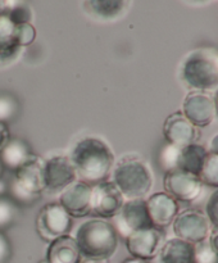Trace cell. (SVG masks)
Here are the masks:
<instances>
[{
    "mask_svg": "<svg viewBox=\"0 0 218 263\" xmlns=\"http://www.w3.org/2000/svg\"><path fill=\"white\" fill-rule=\"evenodd\" d=\"M73 239L84 258L107 261L118 248V234L114 226L103 218L82 222Z\"/></svg>",
    "mask_w": 218,
    "mask_h": 263,
    "instance_id": "obj_3",
    "label": "cell"
},
{
    "mask_svg": "<svg viewBox=\"0 0 218 263\" xmlns=\"http://www.w3.org/2000/svg\"><path fill=\"white\" fill-rule=\"evenodd\" d=\"M205 216L209 220L213 230H218V192L214 190L209 197L205 207Z\"/></svg>",
    "mask_w": 218,
    "mask_h": 263,
    "instance_id": "obj_29",
    "label": "cell"
},
{
    "mask_svg": "<svg viewBox=\"0 0 218 263\" xmlns=\"http://www.w3.org/2000/svg\"><path fill=\"white\" fill-rule=\"evenodd\" d=\"M92 186L76 180L59 194V204L71 217H86L91 215Z\"/></svg>",
    "mask_w": 218,
    "mask_h": 263,
    "instance_id": "obj_14",
    "label": "cell"
},
{
    "mask_svg": "<svg viewBox=\"0 0 218 263\" xmlns=\"http://www.w3.org/2000/svg\"><path fill=\"white\" fill-rule=\"evenodd\" d=\"M3 171H4V168H3L2 163H0V177H2V176H3Z\"/></svg>",
    "mask_w": 218,
    "mask_h": 263,
    "instance_id": "obj_38",
    "label": "cell"
},
{
    "mask_svg": "<svg viewBox=\"0 0 218 263\" xmlns=\"http://www.w3.org/2000/svg\"><path fill=\"white\" fill-rule=\"evenodd\" d=\"M208 151L202 144H190V145L181 148L179 158V167L177 170L189 172V174L197 176L204 164L205 158H207Z\"/></svg>",
    "mask_w": 218,
    "mask_h": 263,
    "instance_id": "obj_21",
    "label": "cell"
},
{
    "mask_svg": "<svg viewBox=\"0 0 218 263\" xmlns=\"http://www.w3.org/2000/svg\"><path fill=\"white\" fill-rule=\"evenodd\" d=\"M38 263H49L48 261H46V259H43V261H40Z\"/></svg>",
    "mask_w": 218,
    "mask_h": 263,
    "instance_id": "obj_39",
    "label": "cell"
},
{
    "mask_svg": "<svg viewBox=\"0 0 218 263\" xmlns=\"http://www.w3.org/2000/svg\"><path fill=\"white\" fill-rule=\"evenodd\" d=\"M13 249L9 238L0 231V263H9L12 259Z\"/></svg>",
    "mask_w": 218,
    "mask_h": 263,
    "instance_id": "obj_31",
    "label": "cell"
},
{
    "mask_svg": "<svg viewBox=\"0 0 218 263\" xmlns=\"http://www.w3.org/2000/svg\"><path fill=\"white\" fill-rule=\"evenodd\" d=\"M9 139H10L9 127H8V125H5V123L0 122V151L4 148V145L9 141Z\"/></svg>",
    "mask_w": 218,
    "mask_h": 263,
    "instance_id": "obj_32",
    "label": "cell"
},
{
    "mask_svg": "<svg viewBox=\"0 0 218 263\" xmlns=\"http://www.w3.org/2000/svg\"><path fill=\"white\" fill-rule=\"evenodd\" d=\"M158 258L159 263H194V244L172 238L164 241Z\"/></svg>",
    "mask_w": 218,
    "mask_h": 263,
    "instance_id": "obj_20",
    "label": "cell"
},
{
    "mask_svg": "<svg viewBox=\"0 0 218 263\" xmlns=\"http://www.w3.org/2000/svg\"><path fill=\"white\" fill-rule=\"evenodd\" d=\"M38 156L33 153L32 148L23 139L10 138L9 141L0 151V163L3 168L14 174L22 167L36 161Z\"/></svg>",
    "mask_w": 218,
    "mask_h": 263,
    "instance_id": "obj_17",
    "label": "cell"
},
{
    "mask_svg": "<svg viewBox=\"0 0 218 263\" xmlns=\"http://www.w3.org/2000/svg\"><path fill=\"white\" fill-rule=\"evenodd\" d=\"M7 15L9 20L15 25H21V23H30L31 21V12L27 7L25 5H12L8 9Z\"/></svg>",
    "mask_w": 218,
    "mask_h": 263,
    "instance_id": "obj_28",
    "label": "cell"
},
{
    "mask_svg": "<svg viewBox=\"0 0 218 263\" xmlns=\"http://www.w3.org/2000/svg\"><path fill=\"white\" fill-rule=\"evenodd\" d=\"M113 220L114 222L112 225L114 226L118 236H122L123 239L135 231L153 226L146 210L145 199H127Z\"/></svg>",
    "mask_w": 218,
    "mask_h": 263,
    "instance_id": "obj_8",
    "label": "cell"
},
{
    "mask_svg": "<svg viewBox=\"0 0 218 263\" xmlns=\"http://www.w3.org/2000/svg\"><path fill=\"white\" fill-rule=\"evenodd\" d=\"M36 39V30L30 23H21L18 25V40L22 48L30 46Z\"/></svg>",
    "mask_w": 218,
    "mask_h": 263,
    "instance_id": "obj_30",
    "label": "cell"
},
{
    "mask_svg": "<svg viewBox=\"0 0 218 263\" xmlns=\"http://www.w3.org/2000/svg\"><path fill=\"white\" fill-rule=\"evenodd\" d=\"M218 136L215 135L214 138H213V140L210 141V149L208 152H210V153H218Z\"/></svg>",
    "mask_w": 218,
    "mask_h": 263,
    "instance_id": "obj_35",
    "label": "cell"
},
{
    "mask_svg": "<svg viewBox=\"0 0 218 263\" xmlns=\"http://www.w3.org/2000/svg\"><path fill=\"white\" fill-rule=\"evenodd\" d=\"M181 113L195 127H207L217 117L215 98L210 92L190 91L185 98Z\"/></svg>",
    "mask_w": 218,
    "mask_h": 263,
    "instance_id": "obj_11",
    "label": "cell"
},
{
    "mask_svg": "<svg viewBox=\"0 0 218 263\" xmlns=\"http://www.w3.org/2000/svg\"><path fill=\"white\" fill-rule=\"evenodd\" d=\"M172 229L176 238L194 246L207 240L210 231L213 230L204 212L195 208H189L177 213L176 218L172 222Z\"/></svg>",
    "mask_w": 218,
    "mask_h": 263,
    "instance_id": "obj_7",
    "label": "cell"
},
{
    "mask_svg": "<svg viewBox=\"0 0 218 263\" xmlns=\"http://www.w3.org/2000/svg\"><path fill=\"white\" fill-rule=\"evenodd\" d=\"M125 203L121 194L112 181H104L92 186L91 194V216L97 218H113Z\"/></svg>",
    "mask_w": 218,
    "mask_h": 263,
    "instance_id": "obj_13",
    "label": "cell"
},
{
    "mask_svg": "<svg viewBox=\"0 0 218 263\" xmlns=\"http://www.w3.org/2000/svg\"><path fill=\"white\" fill-rule=\"evenodd\" d=\"M163 243L164 231L154 226L135 231L126 238L128 253L135 258L144 259V261L155 258Z\"/></svg>",
    "mask_w": 218,
    "mask_h": 263,
    "instance_id": "obj_12",
    "label": "cell"
},
{
    "mask_svg": "<svg viewBox=\"0 0 218 263\" xmlns=\"http://www.w3.org/2000/svg\"><path fill=\"white\" fill-rule=\"evenodd\" d=\"M163 186L166 190L164 193L173 198L177 203L190 204L199 199L204 185L195 175L181 171V170H174L164 175Z\"/></svg>",
    "mask_w": 218,
    "mask_h": 263,
    "instance_id": "obj_10",
    "label": "cell"
},
{
    "mask_svg": "<svg viewBox=\"0 0 218 263\" xmlns=\"http://www.w3.org/2000/svg\"><path fill=\"white\" fill-rule=\"evenodd\" d=\"M146 210L154 228L163 230L172 225L179 213V203L167 193H155L145 200Z\"/></svg>",
    "mask_w": 218,
    "mask_h": 263,
    "instance_id": "obj_16",
    "label": "cell"
},
{
    "mask_svg": "<svg viewBox=\"0 0 218 263\" xmlns=\"http://www.w3.org/2000/svg\"><path fill=\"white\" fill-rule=\"evenodd\" d=\"M123 263H149V261H144V259L135 258V257H131V258H127L123 261Z\"/></svg>",
    "mask_w": 218,
    "mask_h": 263,
    "instance_id": "obj_36",
    "label": "cell"
},
{
    "mask_svg": "<svg viewBox=\"0 0 218 263\" xmlns=\"http://www.w3.org/2000/svg\"><path fill=\"white\" fill-rule=\"evenodd\" d=\"M80 263H105V261H100V259H92V258H84L81 259Z\"/></svg>",
    "mask_w": 218,
    "mask_h": 263,
    "instance_id": "obj_37",
    "label": "cell"
},
{
    "mask_svg": "<svg viewBox=\"0 0 218 263\" xmlns=\"http://www.w3.org/2000/svg\"><path fill=\"white\" fill-rule=\"evenodd\" d=\"M8 194V181L4 177H0V198L7 197Z\"/></svg>",
    "mask_w": 218,
    "mask_h": 263,
    "instance_id": "obj_33",
    "label": "cell"
},
{
    "mask_svg": "<svg viewBox=\"0 0 218 263\" xmlns=\"http://www.w3.org/2000/svg\"><path fill=\"white\" fill-rule=\"evenodd\" d=\"M130 0H86L90 14L103 21H113L127 9Z\"/></svg>",
    "mask_w": 218,
    "mask_h": 263,
    "instance_id": "obj_22",
    "label": "cell"
},
{
    "mask_svg": "<svg viewBox=\"0 0 218 263\" xmlns=\"http://www.w3.org/2000/svg\"><path fill=\"white\" fill-rule=\"evenodd\" d=\"M19 217V207L8 197L0 198V231L12 228Z\"/></svg>",
    "mask_w": 218,
    "mask_h": 263,
    "instance_id": "obj_25",
    "label": "cell"
},
{
    "mask_svg": "<svg viewBox=\"0 0 218 263\" xmlns=\"http://www.w3.org/2000/svg\"><path fill=\"white\" fill-rule=\"evenodd\" d=\"M203 185H208L210 187H218V153L208 152L204 164L197 175Z\"/></svg>",
    "mask_w": 218,
    "mask_h": 263,
    "instance_id": "obj_23",
    "label": "cell"
},
{
    "mask_svg": "<svg viewBox=\"0 0 218 263\" xmlns=\"http://www.w3.org/2000/svg\"><path fill=\"white\" fill-rule=\"evenodd\" d=\"M180 152H181V148L177 145H173V144L171 143L163 144L162 148L159 149V167L163 170L164 174L177 170V167H179Z\"/></svg>",
    "mask_w": 218,
    "mask_h": 263,
    "instance_id": "obj_24",
    "label": "cell"
},
{
    "mask_svg": "<svg viewBox=\"0 0 218 263\" xmlns=\"http://www.w3.org/2000/svg\"><path fill=\"white\" fill-rule=\"evenodd\" d=\"M41 166L43 162L37 158L12 174L8 181L7 197L18 207H31L41 199L44 192Z\"/></svg>",
    "mask_w": 218,
    "mask_h": 263,
    "instance_id": "obj_5",
    "label": "cell"
},
{
    "mask_svg": "<svg viewBox=\"0 0 218 263\" xmlns=\"http://www.w3.org/2000/svg\"><path fill=\"white\" fill-rule=\"evenodd\" d=\"M45 259L49 263H80L82 256L74 239L66 235L49 244Z\"/></svg>",
    "mask_w": 218,
    "mask_h": 263,
    "instance_id": "obj_19",
    "label": "cell"
},
{
    "mask_svg": "<svg viewBox=\"0 0 218 263\" xmlns=\"http://www.w3.org/2000/svg\"><path fill=\"white\" fill-rule=\"evenodd\" d=\"M71 229L72 217L58 202L44 205L36 217L37 235L48 243L68 235Z\"/></svg>",
    "mask_w": 218,
    "mask_h": 263,
    "instance_id": "obj_6",
    "label": "cell"
},
{
    "mask_svg": "<svg viewBox=\"0 0 218 263\" xmlns=\"http://www.w3.org/2000/svg\"><path fill=\"white\" fill-rule=\"evenodd\" d=\"M22 49L18 40V25L9 20L7 13L0 15V67L14 63Z\"/></svg>",
    "mask_w": 218,
    "mask_h": 263,
    "instance_id": "obj_18",
    "label": "cell"
},
{
    "mask_svg": "<svg viewBox=\"0 0 218 263\" xmlns=\"http://www.w3.org/2000/svg\"><path fill=\"white\" fill-rule=\"evenodd\" d=\"M80 181L95 186L108 181L114 166V154L104 140L95 136L80 139L74 143L68 157Z\"/></svg>",
    "mask_w": 218,
    "mask_h": 263,
    "instance_id": "obj_1",
    "label": "cell"
},
{
    "mask_svg": "<svg viewBox=\"0 0 218 263\" xmlns=\"http://www.w3.org/2000/svg\"><path fill=\"white\" fill-rule=\"evenodd\" d=\"M180 79L191 91H215L218 86L217 49L202 46L190 51L181 62Z\"/></svg>",
    "mask_w": 218,
    "mask_h": 263,
    "instance_id": "obj_2",
    "label": "cell"
},
{
    "mask_svg": "<svg viewBox=\"0 0 218 263\" xmlns=\"http://www.w3.org/2000/svg\"><path fill=\"white\" fill-rule=\"evenodd\" d=\"M194 263H218V249H214L208 240L194 246Z\"/></svg>",
    "mask_w": 218,
    "mask_h": 263,
    "instance_id": "obj_27",
    "label": "cell"
},
{
    "mask_svg": "<svg viewBox=\"0 0 218 263\" xmlns=\"http://www.w3.org/2000/svg\"><path fill=\"white\" fill-rule=\"evenodd\" d=\"M163 135L167 143L184 148L199 140V128L195 127L181 112H174L166 118Z\"/></svg>",
    "mask_w": 218,
    "mask_h": 263,
    "instance_id": "obj_15",
    "label": "cell"
},
{
    "mask_svg": "<svg viewBox=\"0 0 218 263\" xmlns=\"http://www.w3.org/2000/svg\"><path fill=\"white\" fill-rule=\"evenodd\" d=\"M110 176L113 184L127 199H144L153 187L151 168L136 154L122 157L114 163Z\"/></svg>",
    "mask_w": 218,
    "mask_h": 263,
    "instance_id": "obj_4",
    "label": "cell"
},
{
    "mask_svg": "<svg viewBox=\"0 0 218 263\" xmlns=\"http://www.w3.org/2000/svg\"><path fill=\"white\" fill-rule=\"evenodd\" d=\"M10 7H12L10 0H0V15L5 14Z\"/></svg>",
    "mask_w": 218,
    "mask_h": 263,
    "instance_id": "obj_34",
    "label": "cell"
},
{
    "mask_svg": "<svg viewBox=\"0 0 218 263\" xmlns=\"http://www.w3.org/2000/svg\"><path fill=\"white\" fill-rule=\"evenodd\" d=\"M197 2H204V0H197Z\"/></svg>",
    "mask_w": 218,
    "mask_h": 263,
    "instance_id": "obj_40",
    "label": "cell"
},
{
    "mask_svg": "<svg viewBox=\"0 0 218 263\" xmlns=\"http://www.w3.org/2000/svg\"><path fill=\"white\" fill-rule=\"evenodd\" d=\"M44 192L61 194L68 185L76 181V172L66 156H54L43 162L41 166Z\"/></svg>",
    "mask_w": 218,
    "mask_h": 263,
    "instance_id": "obj_9",
    "label": "cell"
},
{
    "mask_svg": "<svg viewBox=\"0 0 218 263\" xmlns=\"http://www.w3.org/2000/svg\"><path fill=\"white\" fill-rule=\"evenodd\" d=\"M19 102L10 92H0V122L8 125L19 115Z\"/></svg>",
    "mask_w": 218,
    "mask_h": 263,
    "instance_id": "obj_26",
    "label": "cell"
}]
</instances>
